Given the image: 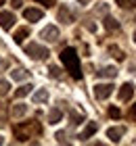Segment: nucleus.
I'll return each instance as SVG.
<instances>
[{
	"label": "nucleus",
	"instance_id": "obj_19",
	"mask_svg": "<svg viewBox=\"0 0 136 146\" xmlns=\"http://www.w3.org/2000/svg\"><path fill=\"white\" fill-rule=\"evenodd\" d=\"M29 92H31V86H29V84H25V86H21V88L15 92V96H17V98H23V96L29 94Z\"/></svg>",
	"mask_w": 136,
	"mask_h": 146
},
{
	"label": "nucleus",
	"instance_id": "obj_28",
	"mask_svg": "<svg viewBox=\"0 0 136 146\" xmlns=\"http://www.w3.org/2000/svg\"><path fill=\"white\" fill-rule=\"evenodd\" d=\"M130 117L136 119V104H132V109H130Z\"/></svg>",
	"mask_w": 136,
	"mask_h": 146
},
{
	"label": "nucleus",
	"instance_id": "obj_20",
	"mask_svg": "<svg viewBox=\"0 0 136 146\" xmlns=\"http://www.w3.org/2000/svg\"><path fill=\"white\" fill-rule=\"evenodd\" d=\"M117 4L121 9H134L136 6V0H117Z\"/></svg>",
	"mask_w": 136,
	"mask_h": 146
},
{
	"label": "nucleus",
	"instance_id": "obj_27",
	"mask_svg": "<svg viewBox=\"0 0 136 146\" xmlns=\"http://www.w3.org/2000/svg\"><path fill=\"white\" fill-rule=\"evenodd\" d=\"M38 2H42V4H46V6H52L57 0H38Z\"/></svg>",
	"mask_w": 136,
	"mask_h": 146
},
{
	"label": "nucleus",
	"instance_id": "obj_35",
	"mask_svg": "<svg viewBox=\"0 0 136 146\" xmlns=\"http://www.w3.org/2000/svg\"><path fill=\"white\" fill-rule=\"evenodd\" d=\"M80 2H88V0H80Z\"/></svg>",
	"mask_w": 136,
	"mask_h": 146
},
{
	"label": "nucleus",
	"instance_id": "obj_21",
	"mask_svg": "<svg viewBox=\"0 0 136 146\" xmlns=\"http://www.w3.org/2000/svg\"><path fill=\"white\" fill-rule=\"evenodd\" d=\"M9 90H11L9 82H4V79H0V96H6V94H9Z\"/></svg>",
	"mask_w": 136,
	"mask_h": 146
},
{
	"label": "nucleus",
	"instance_id": "obj_15",
	"mask_svg": "<svg viewBox=\"0 0 136 146\" xmlns=\"http://www.w3.org/2000/svg\"><path fill=\"white\" fill-rule=\"evenodd\" d=\"M11 77L15 79V82H23V79H27V71L25 69H13L11 71Z\"/></svg>",
	"mask_w": 136,
	"mask_h": 146
},
{
	"label": "nucleus",
	"instance_id": "obj_25",
	"mask_svg": "<svg viewBox=\"0 0 136 146\" xmlns=\"http://www.w3.org/2000/svg\"><path fill=\"white\" fill-rule=\"evenodd\" d=\"M109 115H111V117H115V119H117V117L121 115V113H119V109H117V107H111V109H109Z\"/></svg>",
	"mask_w": 136,
	"mask_h": 146
},
{
	"label": "nucleus",
	"instance_id": "obj_8",
	"mask_svg": "<svg viewBox=\"0 0 136 146\" xmlns=\"http://www.w3.org/2000/svg\"><path fill=\"white\" fill-rule=\"evenodd\" d=\"M132 96H134V86H132V84H124V86L119 88V100L126 102V100H130Z\"/></svg>",
	"mask_w": 136,
	"mask_h": 146
},
{
	"label": "nucleus",
	"instance_id": "obj_13",
	"mask_svg": "<svg viewBox=\"0 0 136 146\" xmlns=\"http://www.w3.org/2000/svg\"><path fill=\"white\" fill-rule=\"evenodd\" d=\"M96 75L98 77H115V75H117V69H115V67H103V69H100V71H96Z\"/></svg>",
	"mask_w": 136,
	"mask_h": 146
},
{
	"label": "nucleus",
	"instance_id": "obj_33",
	"mask_svg": "<svg viewBox=\"0 0 136 146\" xmlns=\"http://www.w3.org/2000/svg\"><path fill=\"white\" fill-rule=\"evenodd\" d=\"M2 4H4V0H0V6H2Z\"/></svg>",
	"mask_w": 136,
	"mask_h": 146
},
{
	"label": "nucleus",
	"instance_id": "obj_18",
	"mask_svg": "<svg viewBox=\"0 0 136 146\" xmlns=\"http://www.w3.org/2000/svg\"><path fill=\"white\" fill-rule=\"evenodd\" d=\"M105 27H107L109 31H113V29H119V23L115 21L113 17H105Z\"/></svg>",
	"mask_w": 136,
	"mask_h": 146
},
{
	"label": "nucleus",
	"instance_id": "obj_2",
	"mask_svg": "<svg viewBox=\"0 0 136 146\" xmlns=\"http://www.w3.org/2000/svg\"><path fill=\"white\" fill-rule=\"evenodd\" d=\"M42 131V127L38 125V121H27L23 125H15V136L19 142H25L27 138H31L33 134H40Z\"/></svg>",
	"mask_w": 136,
	"mask_h": 146
},
{
	"label": "nucleus",
	"instance_id": "obj_6",
	"mask_svg": "<svg viewBox=\"0 0 136 146\" xmlns=\"http://www.w3.org/2000/svg\"><path fill=\"white\" fill-rule=\"evenodd\" d=\"M15 21L17 19H15V15H13L11 11H2L0 13V27L2 29H11L13 25H15Z\"/></svg>",
	"mask_w": 136,
	"mask_h": 146
},
{
	"label": "nucleus",
	"instance_id": "obj_14",
	"mask_svg": "<svg viewBox=\"0 0 136 146\" xmlns=\"http://www.w3.org/2000/svg\"><path fill=\"white\" fill-rule=\"evenodd\" d=\"M27 36H29V29H27V27H21V29L15 31V36H13V38H15L17 44H23V40H25Z\"/></svg>",
	"mask_w": 136,
	"mask_h": 146
},
{
	"label": "nucleus",
	"instance_id": "obj_16",
	"mask_svg": "<svg viewBox=\"0 0 136 146\" xmlns=\"http://www.w3.org/2000/svg\"><path fill=\"white\" fill-rule=\"evenodd\" d=\"M46 100H48V92H46V90H38L36 94H33V102H36V104L46 102Z\"/></svg>",
	"mask_w": 136,
	"mask_h": 146
},
{
	"label": "nucleus",
	"instance_id": "obj_24",
	"mask_svg": "<svg viewBox=\"0 0 136 146\" xmlns=\"http://www.w3.org/2000/svg\"><path fill=\"white\" fill-rule=\"evenodd\" d=\"M48 71H50V75H52V77H59V75H61V71H59L57 65H50V69H48Z\"/></svg>",
	"mask_w": 136,
	"mask_h": 146
},
{
	"label": "nucleus",
	"instance_id": "obj_5",
	"mask_svg": "<svg viewBox=\"0 0 136 146\" xmlns=\"http://www.w3.org/2000/svg\"><path fill=\"white\" fill-rule=\"evenodd\" d=\"M40 38L46 40V42H57L59 40V29L54 25H46V27L40 31Z\"/></svg>",
	"mask_w": 136,
	"mask_h": 146
},
{
	"label": "nucleus",
	"instance_id": "obj_11",
	"mask_svg": "<svg viewBox=\"0 0 136 146\" xmlns=\"http://www.w3.org/2000/svg\"><path fill=\"white\" fill-rule=\"evenodd\" d=\"M59 19L63 23H73V19H76V17H73V13L67 9V6H61V9H59Z\"/></svg>",
	"mask_w": 136,
	"mask_h": 146
},
{
	"label": "nucleus",
	"instance_id": "obj_3",
	"mask_svg": "<svg viewBox=\"0 0 136 146\" xmlns=\"http://www.w3.org/2000/svg\"><path fill=\"white\" fill-rule=\"evenodd\" d=\"M25 52L29 54L31 58H36V61H42V58H48V48H44V46H40L36 42H31V44H27L25 46Z\"/></svg>",
	"mask_w": 136,
	"mask_h": 146
},
{
	"label": "nucleus",
	"instance_id": "obj_30",
	"mask_svg": "<svg viewBox=\"0 0 136 146\" xmlns=\"http://www.w3.org/2000/svg\"><path fill=\"white\" fill-rule=\"evenodd\" d=\"M2 67H6V61H0V69H2Z\"/></svg>",
	"mask_w": 136,
	"mask_h": 146
},
{
	"label": "nucleus",
	"instance_id": "obj_31",
	"mask_svg": "<svg viewBox=\"0 0 136 146\" xmlns=\"http://www.w3.org/2000/svg\"><path fill=\"white\" fill-rule=\"evenodd\" d=\"M2 125H4V119H2V117H0V127H2Z\"/></svg>",
	"mask_w": 136,
	"mask_h": 146
},
{
	"label": "nucleus",
	"instance_id": "obj_34",
	"mask_svg": "<svg viewBox=\"0 0 136 146\" xmlns=\"http://www.w3.org/2000/svg\"><path fill=\"white\" fill-rule=\"evenodd\" d=\"M134 42H136V31H134Z\"/></svg>",
	"mask_w": 136,
	"mask_h": 146
},
{
	"label": "nucleus",
	"instance_id": "obj_22",
	"mask_svg": "<svg viewBox=\"0 0 136 146\" xmlns=\"http://www.w3.org/2000/svg\"><path fill=\"white\" fill-rule=\"evenodd\" d=\"M69 115H71V121H73V123H82V121H84V115L78 113V111H71Z\"/></svg>",
	"mask_w": 136,
	"mask_h": 146
},
{
	"label": "nucleus",
	"instance_id": "obj_4",
	"mask_svg": "<svg viewBox=\"0 0 136 146\" xmlns=\"http://www.w3.org/2000/svg\"><path fill=\"white\" fill-rule=\"evenodd\" d=\"M113 94V86L111 84H96L94 86V96L98 98V100H105Z\"/></svg>",
	"mask_w": 136,
	"mask_h": 146
},
{
	"label": "nucleus",
	"instance_id": "obj_1",
	"mask_svg": "<svg viewBox=\"0 0 136 146\" xmlns=\"http://www.w3.org/2000/svg\"><path fill=\"white\" fill-rule=\"evenodd\" d=\"M61 61H63L65 69L69 71V75L73 79H80L82 77V67H80V56L78 52L73 48H65L63 52H61Z\"/></svg>",
	"mask_w": 136,
	"mask_h": 146
},
{
	"label": "nucleus",
	"instance_id": "obj_12",
	"mask_svg": "<svg viewBox=\"0 0 136 146\" xmlns=\"http://www.w3.org/2000/svg\"><path fill=\"white\" fill-rule=\"evenodd\" d=\"M61 119H63V111L61 109H50L48 111V123L50 125H57Z\"/></svg>",
	"mask_w": 136,
	"mask_h": 146
},
{
	"label": "nucleus",
	"instance_id": "obj_23",
	"mask_svg": "<svg viewBox=\"0 0 136 146\" xmlns=\"http://www.w3.org/2000/svg\"><path fill=\"white\" fill-rule=\"evenodd\" d=\"M109 50H111L113 54H115V58H117V61H124V52H121L117 46H109Z\"/></svg>",
	"mask_w": 136,
	"mask_h": 146
},
{
	"label": "nucleus",
	"instance_id": "obj_7",
	"mask_svg": "<svg viewBox=\"0 0 136 146\" xmlns=\"http://www.w3.org/2000/svg\"><path fill=\"white\" fill-rule=\"evenodd\" d=\"M23 17L27 19V21L36 23V21H40V19L44 17V13L40 11V9H25V11H23Z\"/></svg>",
	"mask_w": 136,
	"mask_h": 146
},
{
	"label": "nucleus",
	"instance_id": "obj_17",
	"mask_svg": "<svg viewBox=\"0 0 136 146\" xmlns=\"http://www.w3.org/2000/svg\"><path fill=\"white\" fill-rule=\"evenodd\" d=\"M25 113H27V107H25V104H15V107H13V117H23L25 115Z\"/></svg>",
	"mask_w": 136,
	"mask_h": 146
},
{
	"label": "nucleus",
	"instance_id": "obj_29",
	"mask_svg": "<svg viewBox=\"0 0 136 146\" xmlns=\"http://www.w3.org/2000/svg\"><path fill=\"white\" fill-rule=\"evenodd\" d=\"M13 6H15V9H19V6H21V0H13Z\"/></svg>",
	"mask_w": 136,
	"mask_h": 146
},
{
	"label": "nucleus",
	"instance_id": "obj_26",
	"mask_svg": "<svg viewBox=\"0 0 136 146\" xmlns=\"http://www.w3.org/2000/svg\"><path fill=\"white\" fill-rule=\"evenodd\" d=\"M57 140L61 142V144H65L67 140H65V131H59V134H57Z\"/></svg>",
	"mask_w": 136,
	"mask_h": 146
},
{
	"label": "nucleus",
	"instance_id": "obj_32",
	"mask_svg": "<svg viewBox=\"0 0 136 146\" xmlns=\"http://www.w3.org/2000/svg\"><path fill=\"white\" fill-rule=\"evenodd\" d=\"M0 144H4V138H2V136H0Z\"/></svg>",
	"mask_w": 136,
	"mask_h": 146
},
{
	"label": "nucleus",
	"instance_id": "obj_10",
	"mask_svg": "<svg viewBox=\"0 0 136 146\" xmlns=\"http://www.w3.org/2000/svg\"><path fill=\"white\" fill-rule=\"evenodd\" d=\"M96 129H98V125L94 123V121H90V123H88L86 127H84V131L80 134V140H88V138H90L92 134H96Z\"/></svg>",
	"mask_w": 136,
	"mask_h": 146
},
{
	"label": "nucleus",
	"instance_id": "obj_9",
	"mask_svg": "<svg viewBox=\"0 0 136 146\" xmlns=\"http://www.w3.org/2000/svg\"><path fill=\"white\" fill-rule=\"evenodd\" d=\"M124 134H126V127H109L107 129V138L111 142H119Z\"/></svg>",
	"mask_w": 136,
	"mask_h": 146
}]
</instances>
